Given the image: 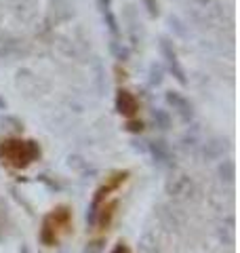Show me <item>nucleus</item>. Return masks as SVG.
<instances>
[{
    "label": "nucleus",
    "mask_w": 240,
    "mask_h": 253,
    "mask_svg": "<svg viewBox=\"0 0 240 253\" xmlns=\"http://www.w3.org/2000/svg\"><path fill=\"white\" fill-rule=\"evenodd\" d=\"M188 13L202 28H215L223 17V6L219 0H186Z\"/></svg>",
    "instance_id": "f257e3e1"
},
{
    "label": "nucleus",
    "mask_w": 240,
    "mask_h": 253,
    "mask_svg": "<svg viewBox=\"0 0 240 253\" xmlns=\"http://www.w3.org/2000/svg\"><path fill=\"white\" fill-rule=\"evenodd\" d=\"M2 152L15 165H26L30 161H34L40 154V150L34 141H26V144H23V141H6L2 146Z\"/></svg>",
    "instance_id": "f03ea898"
},
{
    "label": "nucleus",
    "mask_w": 240,
    "mask_h": 253,
    "mask_svg": "<svg viewBox=\"0 0 240 253\" xmlns=\"http://www.w3.org/2000/svg\"><path fill=\"white\" fill-rule=\"evenodd\" d=\"M166 194L173 196V199H188V196L194 192V181L188 173H173V175L166 179Z\"/></svg>",
    "instance_id": "7ed1b4c3"
},
{
    "label": "nucleus",
    "mask_w": 240,
    "mask_h": 253,
    "mask_svg": "<svg viewBox=\"0 0 240 253\" xmlns=\"http://www.w3.org/2000/svg\"><path fill=\"white\" fill-rule=\"evenodd\" d=\"M160 51H162L164 59H166V66H169V70L173 72V76L177 78V81H179L181 84H186V83H188V78H186V70H183V66L179 63V57H177V53H175V49L171 46V42L162 41V42H160Z\"/></svg>",
    "instance_id": "20e7f679"
},
{
    "label": "nucleus",
    "mask_w": 240,
    "mask_h": 253,
    "mask_svg": "<svg viewBox=\"0 0 240 253\" xmlns=\"http://www.w3.org/2000/svg\"><path fill=\"white\" fill-rule=\"evenodd\" d=\"M166 104H169V106L175 110V112L179 114L181 121L190 123L192 118H194V108H192V104H190L186 97H183L181 93H177V91H169V93H166Z\"/></svg>",
    "instance_id": "39448f33"
},
{
    "label": "nucleus",
    "mask_w": 240,
    "mask_h": 253,
    "mask_svg": "<svg viewBox=\"0 0 240 253\" xmlns=\"http://www.w3.org/2000/svg\"><path fill=\"white\" fill-rule=\"evenodd\" d=\"M137 99H135V95L129 93V91H118L116 95V110L122 116H133L137 114Z\"/></svg>",
    "instance_id": "423d86ee"
},
{
    "label": "nucleus",
    "mask_w": 240,
    "mask_h": 253,
    "mask_svg": "<svg viewBox=\"0 0 240 253\" xmlns=\"http://www.w3.org/2000/svg\"><path fill=\"white\" fill-rule=\"evenodd\" d=\"M150 152H152V156H154L158 163H162V165H169L171 158H173V152H171L169 144H166V141H162V139L150 141Z\"/></svg>",
    "instance_id": "0eeeda50"
},
{
    "label": "nucleus",
    "mask_w": 240,
    "mask_h": 253,
    "mask_svg": "<svg viewBox=\"0 0 240 253\" xmlns=\"http://www.w3.org/2000/svg\"><path fill=\"white\" fill-rule=\"evenodd\" d=\"M137 251L139 253H158V239L150 230H146L137 241Z\"/></svg>",
    "instance_id": "6e6552de"
},
{
    "label": "nucleus",
    "mask_w": 240,
    "mask_h": 253,
    "mask_svg": "<svg viewBox=\"0 0 240 253\" xmlns=\"http://www.w3.org/2000/svg\"><path fill=\"white\" fill-rule=\"evenodd\" d=\"M101 15H103V19H106V26L110 28V32L114 36H118V21H116V17H114V13H112V9H110V0H101Z\"/></svg>",
    "instance_id": "1a4fd4ad"
},
{
    "label": "nucleus",
    "mask_w": 240,
    "mask_h": 253,
    "mask_svg": "<svg viewBox=\"0 0 240 253\" xmlns=\"http://www.w3.org/2000/svg\"><path fill=\"white\" fill-rule=\"evenodd\" d=\"M152 116H154V123H156V126H160V129H169L171 126V116L166 110L156 108L154 112H152Z\"/></svg>",
    "instance_id": "9d476101"
},
{
    "label": "nucleus",
    "mask_w": 240,
    "mask_h": 253,
    "mask_svg": "<svg viewBox=\"0 0 240 253\" xmlns=\"http://www.w3.org/2000/svg\"><path fill=\"white\" fill-rule=\"evenodd\" d=\"M219 175H221V179H226V181H234V175H236L234 163H232V161H223L219 165Z\"/></svg>",
    "instance_id": "9b49d317"
},
{
    "label": "nucleus",
    "mask_w": 240,
    "mask_h": 253,
    "mask_svg": "<svg viewBox=\"0 0 240 253\" xmlns=\"http://www.w3.org/2000/svg\"><path fill=\"white\" fill-rule=\"evenodd\" d=\"M150 83H152V84H156V86L162 83V68L156 66V63L150 68Z\"/></svg>",
    "instance_id": "f8f14e48"
},
{
    "label": "nucleus",
    "mask_w": 240,
    "mask_h": 253,
    "mask_svg": "<svg viewBox=\"0 0 240 253\" xmlns=\"http://www.w3.org/2000/svg\"><path fill=\"white\" fill-rule=\"evenodd\" d=\"M143 4H146L148 13L154 17V15H158V0H143Z\"/></svg>",
    "instance_id": "ddd939ff"
},
{
    "label": "nucleus",
    "mask_w": 240,
    "mask_h": 253,
    "mask_svg": "<svg viewBox=\"0 0 240 253\" xmlns=\"http://www.w3.org/2000/svg\"><path fill=\"white\" fill-rule=\"evenodd\" d=\"M129 131H141V123H129Z\"/></svg>",
    "instance_id": "4468645a"
},
{
    "label": "nucleus",
    "mask_w": 240,
    "mask_h": 253,
    "mask_svg": "<svg viewBox=\"0 0 240 253\" xmlns=\"http://www.w3.org/2000/svg\"><path fill=\"white\" fill-rule=\"evenodd\" d=\"M114 253H129V251H126V247H122V245H120V247L114 249Z\"/></svg>",
    "instance_id": "2eb2a0df"
},
{
    "label": "nucleus",
    "mask_w": 240,
    "mask_h": 253,
    "mask_svg": "<svg viewBox=\"0 0 240 253\" xmlns=\"http://www.w3.org/2000/svg\"><path fill=\"white\" fill-rule=\"evenodd\" d=\"M19 253H30V249L26 247V245H23V247H21V251H19Z\"/></svg>",
    "instance_id": "dca6fc26"
}]
</instances>
